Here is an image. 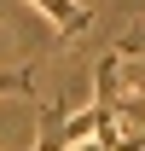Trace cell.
Masks as SVG:
<instances>
[{
    "label": "cell",
    "mask_w": 145,
    "mask_h": 151,
    "mask_svg": "<svg viewBox=\"0 0 145 151\" xmlns=\"http://www.w3.org/2000/svg\"><path fill=\"white\" fill-rule=\"evenodd\" d=\"M0 93H29V70H0Z\"/></svg>",
    "instance_id": "2"
},
{
    "label": "cell",
    "mask_w": 145,
    "mask_h": 151,
    "mask_svg": "<svg viewBox=\"0 0 145 151\" xmlns=\"http://www.w3.org/2000/svg\"><path fill=\"white\" fill-rule=\"evenodd\" d=\"M134 47H145V29H139V35H134Z\"/></svg>",
    "instance_id": "3"
},
{
    "label": "cell",
    "mask_w": 145,
    "mask_h": 151,
    "mask_svg": "<svg viewBox=\"0 0 145 151\" xmlns=\"http://www.w3.org/2000/svg\"><path fill=\"white\" fill-rule=\"evenodd\" d=\"M29 6H41L64 35H87V29H93V12L81 6V0H29Z\"/></svg>",
    "instance_id": "1"
}]
</instances>
